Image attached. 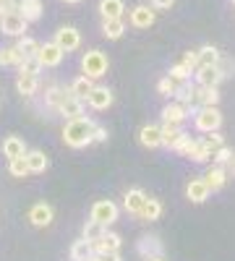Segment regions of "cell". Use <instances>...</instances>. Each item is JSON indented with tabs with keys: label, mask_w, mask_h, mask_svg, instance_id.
<instances>
[{
	"label": "cell",
	"mask_w": 235,
	"mask_h": 261,
	"mask_svg": "<svg viewBox=\"0 0 235 261\" xmlns=\"http://www.w3.org/2000/svg\"><path fill=\"white\" fill-rule=\"evenodd\" d=\"M92 128H94V120H89L87 115L66 120V125H63V141H66V146H71V149L89 146L92 144Z\"/></svg>",
	"instance_id": "cell-1"
},
{
	"label": "cell",
	"mask_w": 235,
	"mask_h": 261,
	"mask_svg": "<svg viewBox=\"0 0 235 261\" xmlns=\"http://www.w3.org/2000/svg\"><path fill=\"white\" fill-rule=\"evenodd\" d=\"M108 68H110V60H108V55H105L102 50L84 53V58H81V71H84V76H89L92 81H97V79H102L105 73H108Z\"/></svg>",
	"instance_id": "cell-2"
},
{
	"label": "cell",
	"mask_w": 235,
	"mask_h": 261,
	"mask_svg": "<svg viewBox=\"0 0 235 261\" xmlns=\"http://www.w3.org/2000/svg\"><path fill=\"white\" fill-rule=\"evenodd\" d=\"M194 125H196V130H201V134H209V130H220V125H222V113H220V107L215 105V107H209V105H201V107H196L194 113Z\"/></svg>",
	"instance_id": "cell-3"
},
{
	"label": "cell",
	"mask_w": 235,
	"mask_h": 261,
	"mask_svg": "<svg viewBox=\"0 0 235 261\" xmlns=\"http://www.w3.org/2000/svg\"><path fill=\"white\" fill-rule=\"evenodd\" d=\"M29 27V21L21 16L18 11H6V13H0V32L8 34V37H24Z\"/></svg>",
	"instance_id": "cell-4"
},
{
	"label": "cell",
	"mask_w": 235,
	"mask_h": 261,
	"mask_svg": "<svg viewBox=\"0 0 235 261\" xmlns=\"http://www.w3.org/2000/svg\"><path fill=\"white\" fill-rule=\"evenodd\" d=\"M118 214H120V209H118V204L110 201V199L94 201V206H92V220H97V222L105 225V227H110L113 222H118Z\"/></svg>",
	"instance_id": "cell-5"
},
{
	"label": "cell",
	"mask_w": 235,
	"mask_h": 261,
	"mask_svg": "<svg viewBox=\"0 0 235 261\" xmlns=\"http://www.w3.org/2000/svg\"><path fill=\"white\" fill-rule=\"evenodd\" d=\"M55 45L63 50V53H73V50H79L81 47V32L76 29V27H60L58 32H55Z\"/></svg>",
	"instance_id": "cell-6"
},
{
	"label": "cell",
	"mask_w": 235,
	"mask_h": 261,
	"mask_svg": "<svg viewBox=\"0 0 235 261\" xmlns=\"http://www.w3.org/2000/svg\"><path fill=\"white\" fill-rule=\"evenodd\" d=\"M63 55H66V53H63L55 42H45V45L37 47V55L34 58L39 60L42 68H58V65L63 63Z\"/></svg>",
	"instance_id": "cell-7"
},
{
	"label": "cell",
	"mask_w": 235,
	"mask_h": 261,
	"mask_svg": "<svg viewBox=\"0 0 235 261\" xmlns=\"http://www.w3.org/2000/svg\"><path fill=\"white\" fill-rule=\"evenodd\" d=\"M84 102H87L89 107H92V110H108V107L115 102V94L108 89V86H92V92L87 94V99H84Z\"/></svg>",
	"instance_id": "cell-8"
},
{
	"label": "cell",
	"mask_w": 235,
	"mask_h": 261,
	"mask_svg": "<svg viewBox=\"0 0 235 261\" xmlns=\"http://www.w3.org/2000/svg\"><path fill=\"white\" fill-rule=\"evenodd\" d=\"M120 235L118 232H110V230H105L97 241H92V253L102 256V253H113V251H120Z\"/></svg>",
	"instance_id": "cell-9"
},
{
	"label": "cell",
	"mask_w": 235,
	"mask_h": 261,
	"mask_svg": "<svg viewBox=\"0 0 235 261\" xmlns=\"http://www.w3.org/2000/svg\"><path fill=\"white\" fill-rule=\"evenodd\" d=\"M53 220H55V209L50 204H45V201H39V204H34L29 209V222L34 227H50Z\"/></svg>",
	"instance_id": "cell-10"
},
{
	"label": "cell",
	"mask_w": 235,
	"mask_h": 261,
	"mask_svg": "<svg viewBox=\"0 0 235 261\" xmlns=\"http://www.w3.org/2000/svg\"><path fill=\"white\" fill-rule=\"evenodd\" d=\"M194 76H196V84L199 86H220L222 79H225L220 73L217 65H199V68L194 71Z\"/></svg>",
	"instance_id": "cell-11"
},
{
	"label": "cell",
	"mask_w": 235,
	"mask_h": 261,
	"mask_svg": "<svg viewBox=\"0 0 235 261\" xmlns=\"http://www.w3.org/2000/svg\"><path fill=\"white\" fill-rule=\"evenodd\" d=\"M154 21H157V11L149 6H136L131 11V27H136V29H149Z\"/></svg>",
	"instance_id": "cell-12"
},
{
	"label": "cell",
	"mask_w": 235,
	"mask_h": 261,
	"mask_svg": "<svg viewBox=\"0 0 235 261\" xmlns=\"http://www.w3.org/2000/svg\"><path fill=\"white\" fill-rule=\"evenodd\" d=\"M58 115H63V118H66V120L81 118V115H84V99H79V97L68 94L66 99L60 102V107H58Z\"/></svg>",
	"instance_id": "cell-13"
},
{
	"label": "cell",
	"mask_w": 235,
	"mask_h": 261,
	"mask_svg": "<svg viewBox=\"0 0 235 261\" xmlns=\"http://www.w3.org/2000/svg\"><path fill=\"white\" fill-rule=\"evenodd\" d=\"M188 118H191V115H188V110H186V107H183L180 102H170V105H165V107H162V120H165V123L183 125Z\"/></svg>",
	"instance_id": "cell-14"
},
{
	"label": "cell",
	"mask_w": 235,
	"mask_h": 261,
	"mask_svg": "<svg viewBox=\"0 0 235 261\" xmlns=\"http://www.w3.org/2000/svg\"><path fill=\"white\" fill-rule=\"evenodd\" d=\"M209 188H206V183H204V178H194L188 186H186V196H188V201L191 204H204L206 199H209Z\"/></svg>",
	"instance_id": "cell-15"
},
{
	"label": "cell",
	"mask_w": 235,
	"mask_h": 261,
	"mask_svg": "<svg viewBox=\"0 0 235 261\" xmlns=\"http://www.w3.org/2000/svg\"><path fill=\"white\" fill-rule=\"evenodd\" d=\"M180 139H183V128H180V125H175V123H165V125H160V141H162V146L175 149Z\"/></svg>",
	"instance_id": "cell-16"
},
{
	"label": "cell",
	"mask_w": 235,
	"mask_h": 261,
	"mask_svg": "<svg viewBox=\"0 0 235 261\" xmlns=\"http://www.w3.org/2000/svg\"><path fill=\"white\" fill-rule=\"evenodd\" d=\"M136 251L144 256V258H149V256H160L162 251H165V246H162V241L157 235H144L141 241L136 243Z\"/></svg>",
	"instance_id": "cell-17"
},
{
	"label": "cell",
	"mask_w": 235,
	"mask_h": 261,
	"mask_svg": "<svg viewBox=\"0 0 235 261\" xmlns=\"http://www.w3.org/2000/svg\"><path fill=\"white\" fill-rule=\"evenodd\" d=\"M24 160H27V165H29V172H32V175H39V172H45V170L50 167V160H47V154H45V151H39V149H32V151H27V154H24Z\"/></svg>",
	"instance_id": "cell-18"
},
{
	"label": "cell",
	"mask_w": 235,
	"mask_h": 261,
	"mask_svg": "<svg viewBox=\"0 0 235 261\" xmlns=\"http://www.w3.org/2000/svg\"><path fill=\"white\" fill-rule=\"evenodd\" d=\"M42 8H45V6H42V0H18V3H16V11L24 16L29 24L42 18Z\"/></svg>",
	"instance_id": "cell-19"
},
{
	"label": "cell",
	"mask_w": 235,
	"mask_h": 261,
	"mask_svg": "<svg viewBox=\"0 0 235 261\" xmlns=\"http://www.w3.org/2000/svg\"><path fill=\"white\" fill-rule=\"evenodd\" d=\"M204 183H206L209 191H222L225 183H227V170L220 167V165H212V170L204 175Z\"/></svg>",
	"instance_id": "cell-20"
},
{
	"label": "cell",
	"mask_w": 235,
	"mask_h": 261,
	"mask_svg": "<svg viewBox=\"0 0 235 261\" xmlns=\"http://www.w3.org/2000/svg\"><path fill=\"white\" fill-rule=\"evenodd\" d=\"M139 141H141V146H146V149H157V146H162V141H160V125H152V123L141 125V130H139Z\"/></svg>",
	"instance_id": "cell-21"
},
{
	"label": "cell",
	"mask_w": 235,
	"mask_h": 261,
	"mask_svg": "<svg viewBox=\"0 0 235 261\" xmlns=\"http://www.w3.org/2000/svg\"><path fill=\"white\" fill-rule=\"evenodd\" d=\"M144 201H146V193H144L141 188H131V191L125 193V199H123V206H125L128 214H136V217H139Z\"/></svg>",
	"instance_id": "cell-22"
},
{
	"label": "cell",
	"mask_w": 235,
	"mask_h": 261,
	"mask_svg": "<svg viewBox=\"0 0 235 261\" xmlns=\"http://www.w3.org/2000/svg\"><path fill=\"white\" fill-rule=\"evenodd\" d=\"M68 94H71V89H68V86H58V84H53L50 89L45 92V105L50 107V110H55V113H58V107H60V102L66 99Z\"/></svg>",
	"instance_id": "cell-23"
},
{
	"label": "cell",
	"mask_w": 235,
	"mask_h": 261,
	"mask_svg": "<svg viewBox=\"0 0 235 261\" xmlns=\"http://www.w3.org/2000/svg\"><path fill=\"white\" fill-rule=\"evenodd\" d=\"M16 89H18L21 97H34L37 89H39V76H24V73H18Z\"/></svg>",
	"instance_id": "cell-24"
},
{
	"label": "cell",
	"mask_w": 235,
	"mask_h": 261,
	"mask_svg": "<svg viewBox=\"0 0 235 261\" xmlns=\"http://www.w3.org/2000/svg\"><path fill=\"white\" fill-rule=\"evenodd\" d=\"M139 217H141V220H146V222H157L160 217H162V201L160 199H149V196H146V201H144Z\"/></svg>",
	"instance_id": "cell-25"
},
{
	"label": "cell",
	"mask_w": 235,
	"mask_h": 261,
	"mask_svg": "<svg viewBox=\"0 0 235 261\" xmlns=\"http://www.w3.org/2000/svg\"><path fill=\"white\" fill-rule=\"evenodd\" d=\"M27 154V144L24 139H18V136H8L3 141V157L13 160V157H24Z\"/></svg>",
	"instance_id": "cell-26"
},
{
	"label": "cell",
	"mask_w": 235,
	"mask_h": 261,
	"mask_svg": "<svg viewBox=\"0 0 235 261\" xmlns=\"http://www.w3.org/2000/svg\"><path fill=\"white\" fill-rule=\"evenodd\" d=\"M102 34L108 39H120L125 34V21L123 18H105L102 21Z\"/></svg>",
	"instance_id": "cell-27"
},
{
	"label": "cell",
	"mask_w": 235,
	"mask_h": 261,
	"mask_svg": "<svg viewBox=\"0 0 235 261\" xmlns=\"http://www.w3.org/2000/svg\"><path fill=\"white\" fill-rule=\"evenodd\" d=\"M123 0H99V13L102 18H123Z\"/></svg>",
	"instance_id": "cell-28"
},
{
	"label": "cell",
	"mask_w": 235,
	"mask_h": 261,
	"mask_svg": "<svg viewBox=\"0 0 235 261\" xmlns=\"http://www.w3.org/2000/svg\"><path fill=\"white\" fill-rule=\"evenodd\" d=\"M92 86H94V81L89 79V76H79V79H73V84L68 86V89H71V94L73 97H79V99H87V94L92 92Z\"/></svg>",
	"instance_id": "cell-29"
},
{
	"label": "cell",
	"mask_w": 235,
	"mask_h": 261,
	"mask_svg": "<svg viewBox=\"0 0 235 261\" xmlns=\"http://www.w3.org/2000/svg\"><path fill=\"white\" fill-rule=\"evenodd\" d=\"M220 50L215 47V45H204L201 50H196V60H199V65H217V60H220ZM196 65V68H199Z\"/></svg>",
	"instance_id": "cell-30"
},
{
	"label": "cell",
	"mask_w": 235,
	"mask_h": 261,
	"mask_svg": "<svg viewBox=\"0 0 235 261\" xmlns=\"http://www.w3.org/2000/svg\"><path fill=\"white\" fill-rule=\"evenodd\" d=\"M89 256H92V243L87 238H81V241H76L71 246V261H87Z\"/></svg>",
	"instance_id": "cell-31"
},
{
	"label": "cell",
	"mask_w": 235,
	"mask_h": 261,
	"mask_svg": "<svg viewBox=\"0 0 235 261\" xmlns=\"http://www.w3.org/2000/svg\"><path fill=\"white\" fill-rule=\"evenodd\" d=\"M201 105H209V107L220 105V89L217 86H199V107Z\"/></svg>",
	"instance_id": "cell-32"
},
{
	"label": "cell",
	"mask_w": 235,
	"mask_h": 261,
	"mask_svg": "<svg viewBox=\"0 0 235 261\" xmlns=\"http://www.w3.org/2000/svg\"><path fill=\"white\" fill-rule=\"evenodd\" d=\"M13 47L18 50V55H21V58H34V55H37V47H39V42H37V39H32V37H21Z\"/></svg>",
	"instance_id": "cell-33"
},
{
	"label": "cell",
	"mask_w": 235,
	"mask_h": 261,
	"mask_svg": "<svg viewBox=\"0 0 235 261\" xmlns=\"http://www.w3.org/2000/svg\"><path fill=\"white\" fill-rule=\"evenodd\" d=\"M8 172L13 178H29L32 172H29V165H27V160L24 157H13V160H8Z\"/></svg>",
	"instance_id": "cell-34"
},
{
	"label": "cell",
	"mask_w": 235,
	"mask_h": 261,
	"mask_svg": "<svg viewBox=\"0 0 235 261\" xmlns=\"http://www.w3.org/2000/svg\"><path fill=\"white\" fill-rule=\"evenodd\" d=\"M105 230H108V227H105V225H99L97 220H92V217H89V220L84 222V235H81V238H87V241L92 243V241H97V238H99Z\"/></svg>",
	"instance_id": "cell-35"
},
{
	"label": "cell",
	"mask_w": 235,
	"mask_h": 261,
	"mask_svg": "<svg viewBox=\"0 0 235 261\" xmlns=\"http://www.w3.org/2000/svg\"><path fill=\"white\" fill-rule=\"evenodd\" d=\"M21 60H24V58L18 55L16 47H3V50H0V65H3V68H11V65H16V68H18Z\"/></svg>",
	"instance_id": "cell-36"
},
{
	"label": "cell",
	"mask_w": 235,
	"mask_h": 261,
	"mask_svg": "<svg viewBox=\"0 0 235 261\" xmlns=\"http://www.w3.org/2000/svg\"><path fill=\"white\" fill-rule=\"evenodd\" d=\"M199 141H201V146L209 151V154H212L215 149H220V146L225 144V139L220 136V130H209V134H206V136H201Z\"/></svg>",
	"instance_id": "cell-37"
},
{
	"label": "cell",
	"mask_w": 235,
	"mask_h": 261,
	"mask_svg": "<svg viewBox=\"0 0 235 261\" xmlns=\"http://www.w3.org/2000/svg\"><path fill=\"white\" fill-rule=\"evenodd\" d=\"M39 71H42V65L37 58H24L18 63V73H24V76H39Z\"/></svg>",
	"instance_id": "cell-38"
},
{
	"label": "cell",
	"mask_w": 235,
	"mask_h": 261,
	"mask_svg": "<svg viewBox=\"0 0 235 261\" xmlns=\"http://www.w3.org/2000/svg\"><path fill=\"white\" fill-rule=\"evenodd\" d=\"M188 160H191V162H196V165H204V162H209V160H212V154H209V151L201 146V141L196 139V144H194V149H191Z\"/></svg>",
	"instance_id": "cell-39"
},
{
	"label": "cell",
	"mask_w": 235,
	"mask_h": 261,
	"mask_svg": "<svg viewBox=\"0 0 235 261\" xmlns=\"http://www.w3.org/2000/svg\"><path fill=\"white\" fill-rule=\"evenodd\" d=\"M167 76L173 79V81H178V84H180V81H188L191 76H194V71H191L188 65H183V63H175L173 68H170V73H167Z\"/></svg>",
	"instance_id": "cell-40"
},
{
	"label": "cell",
	"mask_w": 235,
	"mask_h": 261,
	"mask_svg": "<svg viewBox=\"0 0 235 261\" xmlns=\"http://www.w3.org/2000/svg\"><path fill=\"white\" fill-rule=\"evenodd\" d=\"M175 89H178V81H173L170 76L160 79V84H157V92H160L162 97H173V94H175Z\"/></svg>",
	"instance_id": "cell-41"
},
{
	"label": "cell",
	"mask_w": 235,
	"mask_h": 261,
	"mask_svg": "<svg viewBox=\"0 0 235 261\" xmlns=\"http://www.w3.org/2000/svg\"><path fill=\"white\" fill-rule=\"evenodd\" d=\"M230 154H232V151L222 144L220 149H215V151H212V165H220V167H225L227 162H230Z\"/></svg>",
	"instance_id": "cell-42"
},
{
	"label": "cell",
	"mask_w": 235,
	"mask_h": 261,
	"mask_svg": "<svg viewBox=\"0 0 235 261\" xmlns=\"http://www.w3.org/2000/svg\"><path fill=\"white\" fill-rule=\"evenodd\" d=\"M108 128L105 125H99V123H94V128H92V144H105L108 141Z\"/></svg>",
	"instance_id": "cell-43"
},
{
	"label": "cell",
	"mask_w": 235,
	"mask_h": 261,
	"mask_svg": "<svg viewBox=\"0 0 235 261\" xmlns=\"http://www.w3.org/2000/svg\"><path fill=\"white\" fill-rule=\"evenodd\" d=\"M217 68H220V73H222V76L227 79V76H232V73H235V63L220 55V60H217Z\"/></svg>",
	"instance_id": "cell-44"
},
{
	"label": "cell",
	"mask_w": 235,
	"mask_h": 261,
	"mask_svg": "<svg viewBox=\"0 0 235 261\" xmlns=\"http://www.w3.org/2000/svg\"><path fill=\"white\" fill-rule=\"evenodd\" d=\"M180 63H183V65H188L191 71H196V65H199V60H196V50H186Z\"/></svg>",
	"instance_id": "cell-45"
},
{
	"label": "cell",
	"mask_w": 235,
	"mask_h": 261,
	"mask_svg": "<svg viewBox=\"0 0 235 261\" xmlns=\"http://www.w3.org/2000/svg\"><path fill=\"white\" fill-rule=\"evenodd\" d=\"M173 3H175V0H152V6H154L157 11H167Z\"/></svg>",
	"instance_id": "cell-46"
},
{
	"label": "cell",
	"mask_w": 235,
	"mask_h": 261,
	"mask_svg": "<svg viewBox=\"0 0 235 261\" xmlns=\"http://www.w3.org/2000/svg\"><path fill=\"white\" fill-rule=\"evenodd\" d=\"M102 261H123V258H120V251H113V253H102Z\"/></svg>",
	"instance_id": "cell-47"
},
{
	"label": "cell",
	"mask_w": 235,
	"mask_h": 261,
	"mask_svg": "<svg viewBox=\"0 0 235 261\" xmlns=\"http://www.w3.org/2000/svg\"><path fill=\"white\" fill-rule=\"evenodd\" d=\"M225 170H227V172H232V175H235V151L230 154V162L225 165Z\"/></svg>",
	"instance_id": "cell-48"
},
{
	"label": "cell",
	"mask_w": 235,
	"mask_h": 261,
	"mask_svg": "<svg viewBox=\"0 0 235 261\" xmlns=\"http://www.w3.org/2000/svg\"><path fill=\"white\" fill-rule=\"evenodd\" d=\"M146 261H167V258H165V256H162V253H160V256H149V258H146Z\"/></svg>",
	"instance_id": "cell-49"
},
{
	"label": "cell",
	"mask_w": 235,
	"mask_h": 261,
	"mask_svg": "<svg viewBox=\"0 0 235 261\" xmlns=\"http://www.w3.org/2000/svg\"><path fill=\"white\" fill-rule=\"evenodd\" d=\"M87 261H102V256H97V253H92V256H89Z\"/></svg>",
	"instance_id": "cell-50"
},
{
	"label": "cell",
	"mask_w": 235,
	"mask_h": 261,
	"mask_svg": "<svg viewBox=\"0 0 235 261\" xmlns=\"http://www.w3.org/2000/svg\"><path fill=\"white\" fill-rule=\"evenodd\" d=\"M63 3H71V6H76V3H81V0H63Z\"/></svg>",
	"instance_id": "cell-51"
},
{
	"label": "cell",
	"mask_w": 235,
	"mask_h": 261,
	"mask_svg": "<svg viewBox=\"0 0 235 261\" xmlns=\"http://www.w3.org/2000/svg\"><path fill=\"white\" fill-rule=\"evenodd\" d=\"M0 99H3V92H0Z\"/></svg>",
	"instance_id": "cell-52"
},
{
	"label": "cell",
	"mask_w": 235,
	"mask_h": 261,
	"mask_svg": "<svg viewBox=\"0 0 235 261\" xmlns=\"http://www.w3.org/2000/svg\"><path fill=\"white\" fill-rule=\"evenodd\" d=\"M232 3H235V0H232Z\"/></svg>",
	"instance_id": "cell-53"
}]
</instances>
